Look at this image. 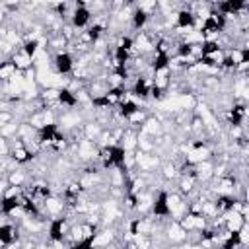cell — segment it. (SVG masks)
Instances as JSON below:
<instances>
[{"instance_id":"6da1fadb","label":"cell","mask_w":249,"mask_h":249,"mask_svg":"<svg viewBox=\"0 0 249 249\" xmlns=\"http://www.w3.org/2000/svg\"><path fill=\"white\" fill-rule=\"evenodd\" d=\"M74 64H76V56L72 54V51L64 49V51H58L51 56V66H53V72H56L58 76H70L72 70H74Z\"/></svg>"},{"instance_id":"7a4b0ae2","label":"cell","mask_w":249,"mask_h":249,"mask_svg":"<svg viewBox=\"0 0 249 249\" xmlns=\"http://www.w3.org/2000/svg\"><path fill=\"white\" fill-rule=\"evenodd\" d=\"M93 19V12L88 8V6H74L70 10V16H68V23L76 29V31H82L86 29Z\"/></svg>"},{"instance_id":"3957f363","label":"cell","mask_w":249,"mask_h":249,"mask_svg":"<svg viewBox=\"0 0 249 249\" xmlns=\"http://www.w3.org/2000/svg\"><path fill=\"white\" fill-rule=\"evenodd\" d=\"M150 216H154V218H171V208H169V200H167V189L161 187L154 195Z\"/></svg>"},{"instance_id":"277c9868","label":"cell","mask_w":249,"mask_h":249,"mask_svg":"<svg viewBox=\"0 0 249 249\" xmlns=\"http://www.w3.org/2000/svg\"><path fill=\"white\" fill-rule=\"evenodd\" d=\"M19 226L14 224L12 220L10 222H0V245H21L19 241Z\"/></svg>"},{"instance_id":"5b68a950","label":"cell","mask_w":249,"mask_h":249,"mask_svg":"<svg viewBox=\"0 0 249 249\" xmlns=\"http://www.w3.org/2000/svg\"><path fill=\"white\" fill-rule=\"evenodd\" d=\"M150 18H152L150 14H146V12H142L140 8H136V6H134L128 25H130V29H132V31H142V29H146V27H148Z\"/></svg>"},{"instance_id":"8992f818","label":"cell","mask_w":249,"mask_h":249,"mask_svg":"<svg viewBox=\"0 0 249 249\" xmlns=\"http://www.w3.org/2000/svg\"><path fill=\"white\" fill-rule=\"evenodd\" d=\"M58 107L60 109H76L78 107L76 91H72L68 86L60 88V91H58Z\"/></svg>"},{"instance_id":"52a82bcc","label":"cell","mask_w":249,"mask_h":249,"mask_svg":"<svg viewBox=\"0 0 249 249\" xmlns=\"http://www.w3.org/2000/svg\"><path fill=\"white\" fill-rule=\"evenodd\" d=\"M10 58L14 60V64H16V68L18 70H27V68H33V58L29 56V54H25L19 47H16V51L10 54Z\"/></svg>"},{"instance_id":"ba28073f","label":"cell","mask_w":249,"mask_h":249,"mask_svg":"<svg viewBox=\"0 0 249 249\" xmlns=\"http://www.w3.org/2000/svg\"><path fill=\"white\" fill-rule=\"evenodd\" d=\"M6 179H8L10 185H18V187H25V185L29 183V175H27L25 169H21L19 165H18L16 169L8 171V173H6Z\"/></svg>"},{"instance_id":"9c48e42d","label":"cell","mask_w":249,"mask_h":249,"mask_svg":"<svg viewBox=\"0 0 249 249\" xmlns=\"http://www.w3.org/2000/svg\"><path fill=\"white\" fill-rule=\"evenodd\" d=\"M134 6L140 8L142 12L150 14V16H156L158 14V0H138Z\"/></svg>"},{"instance_id":"30bf717a","label":"cell","mask_w":249,"mask_h":249,"mask_svg":"<svg viewBox=\"0 0 249 249\" xmlns=\"http://www.w3.org/2000/svg\"><path fill=\"white\" fill-rule=\"evenodd\" d=\"M123 2H124V4H128V6H134L138 0H123Z\"/></svg>"},{"instance_id":"8fae6325","label":"cell","mask_w":249,"mask_h":249,"mask_svg":"<svg viewBox=\"0 0 249 249\" xmlns=\"http://www.w3.org/2000/svg\"><path fill=\"white\" fill-rule=\"evenodd\" d=\"M0 160H2V156H0Z\"/></svg>"},{"instance_id":"7c38bea8","label":"cell","mask_w":249,"mask_h":249,"mask_svg":"<svg viewBox=\"0 0 249 249\" xmlns=\"http://www.w3.org/2000/svg\"><path fill=\"white\" fill-rule=\"evenodd\" d=\"M245 2H247V0H245Z\"/></svg>"}]
</instances>
